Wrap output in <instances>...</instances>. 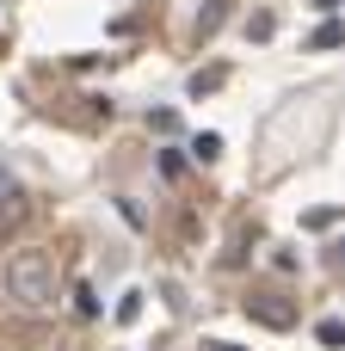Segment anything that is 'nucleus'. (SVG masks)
Returning a JSON list of instances; mask_svg holds the SVG:
<instances>
[{"label":"nucleus","instance_id":"39448f33","mask_svg":"<svg viewBox=\"0 0 345 351\" xmlns=\"http://www.w3.org/2000/svg\"><path fill=\"white\" fill-rule=\"evenodd\" d=\"M340 43H345V25H340V19H327V25L309 37V49H340Z\"/></svg>","mask_w":345,"mask_h":351},{"label":"nucleus","instance_id":"f03ea898","mask_svg":"<svg viewBox=\"0 0 345 351\" xmlns=\"http://www.w3.org/2000/svg\"><path fill=\"white\" fill-rule=\"evenodd\" d=\"M247 315H253L259 327H272V333H290V327H296V308H290L284 296H247Z\"/></svg>","mask_w":345,"mask_h":351},{"label":"nucleus","instance_id":"423d86ee","mask_svg":"<svg viewBox=\"0 0 345 351\" xmlns=\"http://www.w3.org/2000/svg\"><path fill=\"white\" fill-rule=\"evenodd\" d=\"M191 154H198V160H216V154H222V136H216V130H204V136L191 142Z\"/></svg>","mask_w":345,"mask_h":351},{"label":"nucleus","instance_id":"f257e3e1","mask_svg":"<svg viewBox=\"0 0 345 351\" xmlns=\"http://www.w3.org/2000/svg\"><path fill=\"white\" fill-rule=\"evenodd\" d=\"M6 296L19 308H49L56 302V259L43 247H19L6 253Z\"/></svg>","mask_w":345,"mask_h":351},{"label":"nucleus","instance_id":"20e7f679","mask_svg":"<svg viewBox=\"0 0 345 351\" xmlns=\"http://www.w3.org/2000/svg\"><path fill=\"white\" fill-rule=\"evenodd\" d=\"M222 6H228V0H210V6L198 12V37H216V31H222V19H228Z\"/></svg>","mask_w":345,"mask_h":351},{"label":"nucleus","instance_id":"9d476101","mask_svg":"<svg viewBox=\"0 0 345 351\" xmlns=\"http://www.w3.org/2000/svg\"><path fill=\"white\" fill-rule=\"evenodd\" d=\"M315 6H340V0H315Z\"/></svg>","mask_w":345,"mask_h":351},{"label":"nucleus","instance_id":"6e6552de","mask_svg":"<svg viewBox=\"0 0 345 351\" xmlns=\"http://www.w3.org/2000/svg\"><path fill=\"white\" fill-rule=\"evenodd\" d=\"M333 222H340V204H327V210H315V216H309V228H333Z\"/></svg>","mask_w":345,"mask_h":351},{"label":"nucleus","instance_id":"9b49d317","mask_svg":"<svg viewBox=\"0 0 345 351\" xmlns=\"http://www.w3.org/2000/svg\"><path fill=\"white\" fill-rule=\"evenodd\" d=\"M210 351H235V346H210Z\"/></svg>","mask_w":345,"mask_h":351},{"label":"nucleus","instance_id":"1a4fd4ad","mask_svg":"<svg viewBox=\"0 0 345 351\" xmlns=\"http://www.w3.org/2000/svg\"><path fill=\"white\" fill-rule=\"evenodd\" d=\"M333 253H340V265H345V241H340V247H333Z\"/></svg>","mask_w":345,"mask_h":351},{"label":"nucleus","instance_id":"f8f14e48","mask_svg":"<svg viewBox=\"0 0 345 351\" xmlns=\"http://www.w3.org/2000/svg\"><path fill=\"white\" fill-rule=\"evenodd\" d=\"M0 43H6V31H0Z\"/></svg>","mask_w":345,"mask_h":351},{"label":"nucleus","instance_id":"0eeeda50","mask_svg":"<svg viewBox=\"0 0 345 351\" xmlns=\"http://www.w3.org/2000/svg\"><path fill=\"white\" fill-rule=\"evenodd\" d=\"M315 333H321V346H345V327H340V321H321Z\"/></svg>","mask_w":345,"mask_h":351},{"label":"nucleus","instance_id":"ddd939ff","mask_svg":"<svg viewBox=\"0 0 345 351\" xmlns=\"http://www.w3.org/2000/svg\"><path fill=\"white\" fill-rule=\"evenodd\" d=\"M0 179H6V173H0Z\"/></svg>","mask_w":345,"mask_h":351},{"label":"nucleus","instance_id":"7ed1b4c3","mask_svg":"<svg viewBox=\"0 0 345 351\" xmlns=\"http://www.w3.org/2000/svg\"><path fill=\"white\" fill-rule=\"evenodd\" d=\"M25 222V191L12 185V179H0V241H6V228H19Z\"/></svg>","mask_w":345,"mask_h":351}]
</instances>
